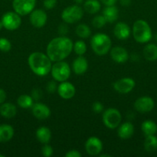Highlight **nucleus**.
Listing matches in <instances>:
<instances>
[{
  "instance_id": "nucleus-4",
  "label": "nucleus",
  "mask_w": 157,
  "mask_h": 157,
  "mask_svg": "<svg viewBox=\"0 0 157 157\" xmlns=\"http://www.w3.org/2000/svg\"><path fill=\"white\" fill-rule=\"evenodd\" d=\"M90 44L94 53L99 56L107 55L112 48V41L109 35L101 32L92 37Z\"/></svg>"
},
{
  "instance_id": "nucleus-6",
  "label": "nucleus",
  "mask_w": 157,
  "mask_h": 157,
  "mask_svg": "<svg viewBox=\"0 0 157 157\" xmlns=\"http://www.w3.org/2000/svg\"><path fill=\"white\" fill-rule=\"evenodd\" d=\"M84 14L83 8L79 5H72L65 8L61 14V18L67 24H74L82 19Z\"/></svg>"
},
{
  "instance_id": "nucleus-30",
  "label": "nucleus",
  "mask_w": 157,
  "mask_h": 157,
  "mask_svg": "<svg viewBox=\"0 0 157 157\" xmlns=\"http://www.w3.org/2000/svg\"><path fill=\"white\" fill-rule=\"evenodd\" d=\"M73 51L78 56H83L87 51L86 42L83 40H78L73 43Z\"/></svg>"
},
{
  "instance_id": "nucleus-36",
  "label": "nucleus",
  "mask_w": 157,
  "mask_h": 157,
  "mask_svg": "<svg viewBox=\"0 0 157 157\" xmlns=\"http://www.w3.org/2000/svg\"><path fill=\"white\" fill-rule=\"evenodd\" d=\"M92 109L95 113H100L103 111L104 110V107H103V104L99 101H95L92 104Z\"/></svg>"
},
{
  "instance_id": "nucleus-33",
  "label": "nucleus",
  "mask_w": 157,
  "mask_h": 157,
  "mask_svg": "<svg viewBox=\"0 0 157 157\" xmlns=\"http://www.w3.org/2000/svg\"><path fill=\"white\" fill-rule=\"evenodd\" d=\"M41 152L43 156L50 157L53 154V149H52V147L50 145H49L48 144H46L42 147Z\"/></svg>"
},
{
  "instance_id": "nucleus-22",
  "label": "nucleus",
  "mask_w": 157,
  "mask_h": 157,
  "mask_svg": "<svg viewBox=\"0 0 157 157\" xmlns=\"http://www.w3.org/2000/svg\"><path fill=\"white\" fill-rule=\"evenodd\" d=\"M35 136H36L38 142L42 144H49V141L51 140L52 133H51V130L48 127L42 126V127H40L37 129Z\"/></svg>"
},
{
  "instance_id": "nucleus-46",
  "label": "nucleus",
  "mask_w": 157,
  "mask_h": 157,
  "mask_svg": "<svg viewBox=\"0 0 157 157\" xmlns=\"http://www.w3.org/2000/svg\"><path fill=\"white\" fill-rule=\"evenodd\" d=\"M155 40L156 41V42H157V33L155 35Z\"/></svg>"
},
{
  "instance_id": "nucleus-32",
  "label": "nucleus",
  "mask_w": 157,
  "mask_h": 157,
  "mask_svg": "<svg viewBox=\"0 0 157 157\" xmlns=\"http://www.w3.org/2000/svg\"><path fill=\"white\" fill-rule=\"evenodd\" d=\"M12 48V44L10 41L6 38H0V51L3 52H8Z\"/></svg>"
},
{
  "instance_id": "nucleus-28",
  "label": "nucleus",
  "mask_w": 157,
  "mask_h": 157,
  "mask_svg": "<svg viewBox=\"0 0 157 157\" xmlns=\"http://www.w3.org/2000/svg\"><path fill=\"white\" fill-rule=\"evenodd\" d=\"M33 101L34 100L32 99L31 95L29 94H22L17 98V104L22 109L32 108Z\"/></svg>"
},
{
  "instance_id": "nucleus-27",
  "label": "nucleus",
  "mask_w": 157,
  "mask_h": 157,
  "mask_svg": "<svg viewBox=\"0 0 157 157\" xmlns=\"http://www.w3.org/2000/svg\"><path fill=\"white\" fill-rule=\"evenodd\" d=\"M144 149L147 153H153L157 150V137L155 135L146 136L144 141Z\"/></svg>"
},
{
  "instance_id": "nucleus-37",
  "label": "nucleus",
  "mask_w": 157,
  "mask_h": 157,
  "mask_svg": "<svg viewBox=\"0 0 157 157\" xmlns=\"http://www.w3.org/2000/svg\"><path fill=\"white\" fill-rule=\"evenodd\" d=\"M31 97H32L34 101H38L42 97V92L38 88L33 89L32 90V93H31Z\"/></svg>"
},
{
  "instance_id": "nucleus-26",
  "label": "nucleus",
  "mask_w": 157,
  "mask_h": 157,
  "mask_svg": "<svg viewBox=\"0 0 157 157\" xmlns=\"http://www.w3.org/2000/svg\"><path fill=\"white\" fill-rule=\"evenodd\" d=\"M141 129L146 136L155 135L157 133V124L151 120H146L142 124Z\"/></svg>"
},
{
  "instance_id": "nucleus-42",
  "label": "nucleus",
  "mask_w": 157,
  "mask_h": 157,
  "mask_svg": "<svg viewBox=\"0 0 157 157\" xmlns=\"http://www.w3.org/2000/svg\"><path fill=\"white\" fill-rule=\"evenodd\" d=\"M119 3L121 4V6H129L132 3V0H119Z\"/></svg>"
},
{
  "instance_id": "nucleus-45",
  "label": "nucleus",
  "mask_w": 157,
  "mask_h": 157,
  "mask_svg": "<svg viewBox=\"0 0 157 157\" xmlns=\"http://www.w3.org/2000/svg\"><path fill=\"white\" fill-rule=\"evenodd\" d=\"M2 28H3L2 22V21H1V20H0V31H1L2 29Z\"/></svg>"
},
{
  "instance_id": "nucleus-16",
  "label": "nucleus",
  "mask_w": 157,
  "mask_h": 157,
  "mask_svg": "<svg viewBox=\"0 0 157 157\" xmlns=\"http://www.w3.org/2000/svg\"><path fill=\"white\" fill-rule=\"evenodd\" d=\"M110 57L115 62L122 64L129 60V55L127 50L121 46H115L110 49Z\"/></svg>"
},
{
  "instance_id": "nucleus-18",
  "label": "nucleus",
  "mask_w": 157,
  "mask_h": 157,
  "mask_svg": "<svg viewBox=\"0 0 157 157\" xmlns=\"http://www.w3.org/2000/svg\"><path fill=\"white\" fill-rule=\"evenodd\" d=\"M134 126L129 121L125 122L123 124H120V125L118 127V136L122 140H128L134 134Z\"/></svg>"
},
{
  "instance_id": "nucleus-23",
  "label": "nucleus",
  "mask_w": 157,
  "mask_h": 157,
  "mask_svg": "<svg viewBox=\"0 0 157 157\" xmlns=\"http://www.w3.org/2000/svg\"><path fill=\"white\" fill-rule=\"evenodd\" d=\"M17 108L12 103H3L0 107V114L5 118H12L16 115Z\"/></svg>"
},
{
  "instance_id": "nucleus-29",
  "label": "nucleus",
  "mask_w": 157,
  "mask_h": 157,
  "mask_svg": "<svg viewBox=\"0 0 157 157\" xmlns=\"http://www.w3.org/2000/svg\"><path fill=\"white\" fill-rule=\"evenodd\" d=\"M75 34L79 38L85 39L88 38L91 35V29L87 25L78 24L75 28Z\"/></svg>"
},
{
  "instance_id": "nucleus-11",
  "label": "nucleus",
  "mask_w": 157,
  "mask_h": 157,
  "mask_svg": "<svg viewBox=\"0 0 157 157\" xmlns=\"http://www.w3.org/2000/svg\"><path fill=\"white\" fill-rule=\"evenodd\" d=\"M135 81L132 78H123L113 83L112 87L116 92L123 94L129 93L134 89Z\"/></svg>"
},
{
  "instance_id": "nucleus-3",
  "label": "nucleus",
  "mask_w": 157,
  "mask_h": 157,
  "mask_svg": "<svg viewBox=\"0 0 157 157\" xmlns=\"http://www.w3.org/2000/svg\"><path fill=\"white\" fill-rule=\"evenodd\" d=\"M132 34L135 41L140 44L148 43L152 38L150 25L143 19L136 20L134 22L132 28Z\"/></svg>"
},
{
  "instance_id": "nucleus-20",
  "label": "nucleus",
  "mask_w": 157,
  "mask_h": 157,
  "mask_svg": "<svg viewBox=\"0 0 157 157\" xmlns=\"http://www.w3.org/2000/svg\"><path fill=\"white\" fill-rule=\"evenodd\" d=\"M103 15L109 23H113L118 19L119 9L115 6H106L103 11Z\"/></svg>"
},
{
  "instance_id": "nucleus-7",
  "label": "nucleus",
  "mask_w": 157,
  "mask_h": 157,
  "mask_svg": "<svg viewBox=\"0 0 157 157\" xmlns=\"http://www.w3.org/2000/svg\"><path fill=\"white\" fill-rule=\"evenodd\" d=\"M122 121V114L119 110L114 107H110L103 112V122L107 128L110 130L118 128Z\"/></svg>"
},
{
  "instance_id": "nucleus-8",
  "label": "nucleus",
  "mask_w": 157,
  "mask_h": 157,
  "mask_svg": "<svg viewBox=\"0 0 157 157\" xmlns=\"http://www.w3.org/2000/svg\"><path fill=\"white\" fill-rule=\"evenodd\" d=\"M2 22L3 28L8 31L17 30L22 24L21 15L14 11V12H7L2 15L1 19Z\"/></svg>"
},
{
  "instance_id": "nucleus-14",
  "label": "nucleus",
  "mask_w": 157,
  "mask_h": 157,
  "mask_svg": "<svg viewBox=\"0 0 157 157\" xmlns=\"http://www.w3.org/2000/svg\"><path fill=\"white\" fill-rule=\"evenodd\" d=\"M57 92L59 97L62 99L69 100L75 94V87L72 83L69 81H62L58 85Z\"/></svg>"
},
{
  "instance_id": "nucleus-15",
  "label": "nucleus",
  "mask_w": 157,
  "mask_h": 157,
  "mask_svg": "<svg viewBox=\"0 0 157 157\" xmlns=\"http://www.w3.org/2000/svg\"><path fill=\"white\" fill-rule=\"evenodd\" d=\"M32 113L36 119L42 121L50 117L51 110L47 105L38 102L32 105Z\"/></svg>"
},
{
  "instance_id": "nucleus-17",
  "label": "nucleus",
  "mask_w": 157,
  "mask_h": 157,
  "mask_svg": "<svg viewBox=\"0 0 157 157\" xmlns=\"http://www.w3.org/2000/svg\"><path fill=\"white\" fill-rule=\"evenodd\" d=\"M132 30L126 23L123 21L117 22L114 26L113 34L116 38L119 40H126L129 38Z\"/></svg>"
},
{
  "instance_id": "nucleus-38",
  "label": "nucleus",
  "mask_w": 157,
  "mask_h": 157,
  "mask_svg": "<svg viewBox=\"0 0 157 157\" xmlns=\"http://www.w3.org/2000/svg\"><path fill=\"white\" fill-rule=\"evenodd\" d=\"M58 32L60 35L62 36H66V34L69 32V27L67 25V23L64 22L62 24L58 26Z\"/></svg>"
},
{
  "instance_id": "nucleus-39",
  "label": "nucleus",
  "mask_w": 157,
  "mask_h": 157,
  "mask_svg": "<svg viewBox=\"0 0 157 157\" xmlns=\"http://www.w3.org/2000/svg\"><path fill=\"white\" fill-rule=\"evenodd\" d=\"M66 157H81L82 154L80 152L76 150H71L68 151L65 155Z\"/></svg>"
},
{
  "instance_id": "nucleus-25",
  "label": "nucleus",
  "mask_w": 157,
  "mask_h": 157,
  "mask_svg": "<svg viewBox=\"0 0 157 157\" xmlns=\"http://www.w3.org/2000/svg\"><path fill=\"white\" fill-rule=\"evenodd\" d=\"M99 0H86L83 2V10L89 14H96L101 9Z\"/></svg>"
},
{
  "instance_id": "nucleus-19",
  "label": "nucleus",
  "mask_w": 157,
  "mask_h": 157,
  "mask_svg": "<svg viewBox=\"0 0 157 157\" xmlns=\"http://www.w3.org/2000/svg\"><path fill=\"white\" fill-rule=\"evenodd\" d=\"M89 64L85 57L78 56L72 62V71L77 75H82L87 71Z\"/></svg>"
},
{
  "instance_id": "nucleus-34",
  "label": "nucleus",
  "mask_w": 157,
  "mask_h": 157,
  "mask_svg": "<svg viewBox=\"0 0 157 157\" xmlns=\"http://www.w3.org/2000/svg\"><path fill=\"white\" fill-rule=\"evenodd\" d=\"M57 88H58V85L56 84V81L54 80V81H49V83H47L46 84V90L49 93H54V92L57 91Z\"/></svg>"
},
{
  "instance_id": "nucleus-21",
  "label": "nucleus",
  "mask_w": 157,
  "mask_h": 157,
  "mask_svg": "<svg viewBox=\"0 0 157 157\" xmlns=\"http://www.w3.org/2000/svg\"><path fill=\"white\" fill-rule=\"evenodd\" d=\"M14 136V129L9 124L0 125V143H6L11 140Z\"/></svg>"
},
{
  "instance_id": "nucleus-24",
  "label": "nucleus",
  "mask_w": 157,
  "mask_h": 157,
  "mask_svg": "<svg viewBox=\"0 0 157 157\" xmlns=\"http://www.w3.org/2000/svg\"><path fill=\"white\" fill-rule=\"evenodd\" d=\"M143 56L146 61H155L157 60V44L149 43L143 48Z\"/></svg>"
},
{
  "instance_id": "nucleus-12",
  "label": "nucleus",
  "mask_w": 157,
  "mask_h": 157,
  "mask_svg": "<svg viewBox=\"0 0 157 157\" xmlns=\"http://www.w3.org/2000/svg\"><path fill=\"white\" fill-rule=\"evenodd\" d=\"M48 16L46 12L41 9H34L29 14V21L33 27L36 29L42 28L46 24Z\"/></svg>"
},
{
  "instance_id": "nucleus-31",
  "label": "nucleus",
  "mask_w": 157,
  "mask_h": 157,
  "mask_svg": "<svg viewBox=\"0 0 157 157\" xmlns=\"http://www.w3.org/2000/svg\"><path fill=\"white\" fill-rule=\"evenodd\" d=\"M107 21H106V18L103 16V15H97L92 18V24L93 25L94 28L95 29H102V28L104 27L106 25Z\"/></svg>"
},
{
  "instance_id": "nucleus-43",
  "label": "nucleus",
  "mask_w": 157,
  "mask_h": 157,
  "mask_svg": "<svg viewBox=\"0 0 157 157\" xmlns=\"http://www.w3.org/2000/svg\"><path fill=\"white\" fill-rule=\"evenodd\" d=\"M74 2H75V3L76 5H81V4H83V2H84V0H73Z\"/></svg>"
},
{
  "instance_id": "nucleus-35",
  "label": "nucleus",
  "mask_w": 157,
  "mask_h": 157,
  "mask_svg": "<svg viewBox=\"0 0 157 157\" xmlns=\"http://www.w3.org/2000/svg\"><path fill=\"white\" fill-rule=\"evenodd\" d=\"M57 5V0H43V6L47 10L54 9Z\"/></svg>"
},
{
  "instance_id": "nucleus-10",
  "label": "nucleus",
  "mask_w": 157,
  "mask_h": 157,
  "mask_svg": "<svg viewBox=\"0 0 157 157\" xmlns=\"http://www.w3.org/2000/svg\"><path fill=\"white\" fill-rule=\"evenodd\" d=\"M85 150L89 156H99L103 150V144L97 136H90L85 144Z\"/></svg>"
},
{
  "instance_id": "nucleus-47",
  "label": "nucleus",
  "mask_w": 157,
  "mask_h": 157,
  "mask_svg": "<svg viewBox=\"0 0 157 157\" xmlns=\"http://www.w3.org/2000/svg\"><path fill=\"white\" fill-rule=\"evenodd\" d=\"M0 157H5V156H4V155H2V154H0Z\"/></svg>"
},
{
  "instance_id": "nucleus-13",
  "label": "nucleus",
  "mask_w": 157,
  "mask_h": 157,
  "mask_svg": "<svg viewBox=\"0 0 157 157\" xmlns=\"http://www.w3.org/2000/svg\"><path fill=\"white\" fill-rule=\"evenodd\" d=\"M155 102L152 98L148 96L140 97L134 103V108L139 113H148L153 110Z\"/></svg>"
},
{
  "instance_id": "nucleus-44",
  "label": "nucleus",
  "mask_w": 157,
  "mask_h": 157,
  "mask_svg": "<svg viewBox=\"0 0 157 157\" xmlns=\"http://www.w3.org/2000/svg\"><path fill=\"white\" fill-rule=\"evenodd\" d=\"M99 157H111L112 156L109 154H99Z\"/></svg>"
},
{
  "instance_id": "nucleus-41",
  "label": "nucleus",
  "mask_w": 157,
  "mask_h": 157,
  "mask_svg": "<svg viewBox=\"0 0 157 157\" xmlns=\"http://www.w3.org/2000/svg\"><path fill=\"white\" fill-rule=\"evenodd\" d=\"M6 93L3 89L0 88V104H3L6 101Z\"/></svg>"
},
{
  "instance_id": "nucleus-2",
  "label": "nucleus",
  "mask_w": 157,
  "mask_h": 157,
  "mask_svg": "<svg viewBox=\"0 0 157 157\" xmlns=\"http://www.w3.org/2000/svg\"><path fill=\"white\" fill-rule=\"evenodd\" d=\"M28 64L35 75L44 77L50 73L52 61L46 54L35 52H32L28 58Z\"/></svg>"
},
{
  "instance_id": "nucleus-1",
  "label": "nucleus",
  "mask_w": 157,
  "mask_h": 157,
  "mask_svg": "<svg viewBox=\"0 0 157 157\" xmlns=\"http://www.w3.org/2000/svg\"><path fill=\"white\" fill-rule=\"evenodd\" d=\"M73 50V42L66 36H60L51 40L46 47V55L52 62L63 61Z\"/></svg>"
},
{
  "instance_id": "nucleus-9",
  "label": "nucleus",
  "mask_w": 157,
  "mask_h": 157,
  "mask_svg": "<svg viewBox=\"0 0 157 157\" xmlns=\"http://www.w3.org/2000/svg\"><path fill=\"white\" fill-rule=\"evenodd\" d=\"M36 0H12V8L21 16L29 15L35 9Z\"/></svg>"
},
{
  "instance_id": "nucleus-5",
  "label": "nucleus",
  "mask_w": 157,
  "mask_h": 157,
  "mask_svg": "<svg viewBox=\"0 0 157 157\" xmlns=\"http://www.w3.org/2000/svg\"><path fill=\"white\" fill-rule=\"evenodd\" d=\"M52 78L57 82L67 81L71 75V67L67 62L63 61H55L52 64L50 71Z\"/></svg>"
},
{
  "instance_id": "nucleus-40",
  "label": "nucleus",
  "mask_w": 157,
  "mask_h": 157,
  "mask_svg": "<svg viewBox=\"0 0 157 157\" xmlns=\"http://www.w3.org/2000/svg\"><path fill=\"white\" fill-rule=\"evenodd\" d=\"M99 1L105 6H115V4L117 2L118 0H99Z\"/></svg>"
}]
</instances>
